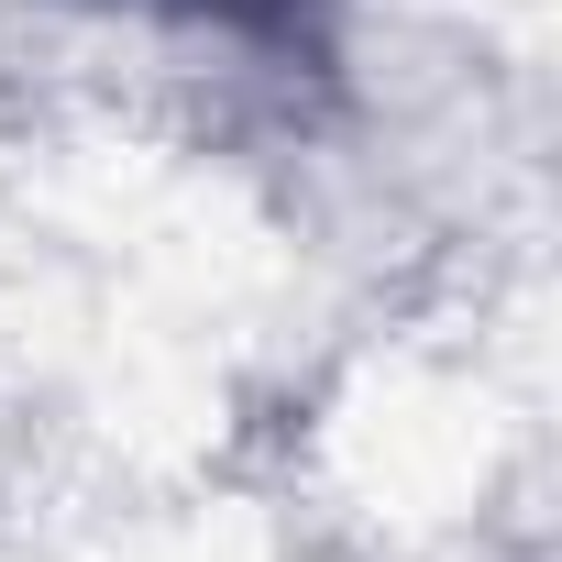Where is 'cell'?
<instances>
[{
    "mask_svg": "<svg viewBox=\"0 0 562 562\" xmlns=\"http://www.w3.org/2000/svg\"><path fill=\"white\" fill-rule=\"evenodd\" d=\"M177 23H210L232 45H265V56H310L321 45V0H155Z\"/></svg>",
    "mask_w": 562,
    "mask_h": 562,
    "instance_id": "6da1fadb",
    "label": "cell"
}]
</instances>
